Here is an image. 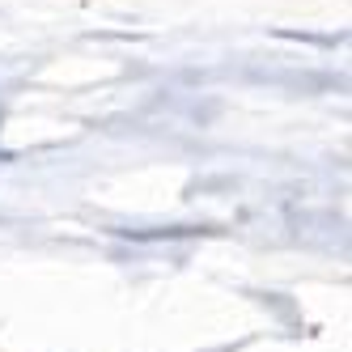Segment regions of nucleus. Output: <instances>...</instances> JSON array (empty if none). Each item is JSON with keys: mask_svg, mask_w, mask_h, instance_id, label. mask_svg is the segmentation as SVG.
<instances>
[{"mask_svg": "<svg viewBox=\"0 0 352 352\" xmlns=\"http://www.w3.org/2000/svg\"><path fill=\"white\" fill-rule=\"evenodd\" d=\"M276 38H289V43H322V47H336L344 43V34H306V30H272Z\"/></svg>", "mask_w": 352, "mask_h": 352, "instance_id": "nucleus-1", "label": "nucleus"}]
</instances>
